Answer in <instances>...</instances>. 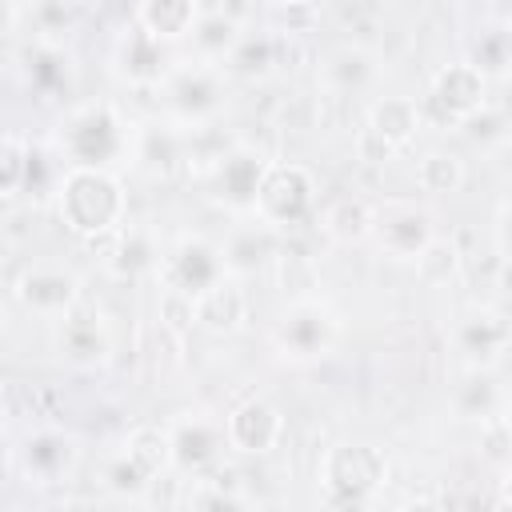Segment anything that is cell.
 Returning a JSON list of instances; mask_svg holds the SVG:
<instances>
[{
    "instance_id": "cell-1",
    "label": "cell",
    "mask_w": 512,
    "mask_h": 512,
    "mask_svg": "<svg viewBox=\"0 0 512 512\" xmlns=\"http://www.w3.org/2000/svg\"><path fill=\"white\" fill-rule=\"evenodd\" d=\"M136 136L140 124H132L112 100H84L64 112L56 124L52 148L64 156L68 168H104L120 172L136 164Z\"/></svg>"
},
{
    "instance_id": "cell-2",
    "label": "cell",
    "mask_w": 512,
    "mask_h": 512,
    "mask_svg": "<svg viewBox=\"0 0 512 512\" xmlns=\"http://www.w3.org/2000/svg\"><path fill=\"white\" fill-rule=\"evenodd\" d=\"M56 216L64 220L68 232L80 240H100L124 228L128 216V192L116 172L104 168H68L60 196H56Z\"/></svg>"
},
{
    "instance_id": "cell-3",
    "label": "cell",
    "mask_w": 512,
    "mask_h": 512,
    "mask_svg": "<svg viewBox=\"0 0 512 512\" xmlns=\"http://www.w3.org/2000/svg\"><path fill=\"white\" fill-rule=\"evenodd\" d=\"M228 84H232V76L224 72V64H208V60H192V56L176 60V68L156 88L160 116L184 132L212 128L216 116L228 108Z\"/></svg>"
},
{
    "instance_id": "cell-4",
    "label": "cell",
    "mask_w": 512,
    "mask_h": 512,
    "mask_svg": "<svg viewBox=\"0 0 512 512\" xmlns=\"http://www.w3.org/2000/svg\"><path fill=\"white\" fill-rule=\"evenodd\" d=\"M340 312L324 296H296L272 324V348L288 364H316L340 344Z\"/></svg>"
},
{
    "instance_id": "cell-5",
    "label": "cell",
    "mask_w": 512,
    "mask_h": 512,
    "mask_svg": "<svg viewBox=\"0 0 512 512\" xmlns=\"http://www.w3.org/2000/svg\"><path fill=\"white\" fill-rule=\"evenodd\" d=\"M268 168H272V156H268L260 144L232 140V144H228L204 172H196V176H200L204 196H208L216 208H224V212H232V216H252V212H256V192H260Z\"/></svg>"
},
{
    "instance_id": "cell-6",
    "label": "cell",
    "mask_w": 512,
    "mask_h": 512,
    "mask_svg": "<svg viewBox=\"0 0 512 512\" xmlns=\"http://www.w3.org/2000/svg\"><path fill=\"white\" fill-rule=\"evenodd\" d=\"M388 484V456L376 444L344 440L320 460V488L332 504H368Z\"/></svg>"
},
{
    "instance_id": "cell-7",
    "label": "cell",
    "mask_w": 512,
    "mask_h": 512,
    "mask_svg": "<svg viewBox=\"0 0 512 512\" xmlns=\"http://www.w3.org/2000/svg\"><path fill=\"white\" fill-rule=\"evenodd\" d=\"M228 276H232V268H228L224 244H216V240H208L200 232L176 236L164 248V260H160V272H156V280L164 284V292L184 296V300L204 296L208 288H216Z\"/></svg>"
},
{
    "instance_id": "cell-8",
    "label": "cell",
    "mask_w": 512,
    "mask_h": 512,
    "mask_svg": "<svg viewBox=\"0 0 512 512\" xmlns=\"http://www.w3.org/2000/svg\"><path fill=\"white\" fill-rule=\"evenodd\" d=\"M316 176L308 164L300 160H272L260 192H256V220H264L268 228L276 232H288V228H300L312 220L316 212Z\"/></svg>"
},
{
    "instance_id": "cell-9",
    "label": "cell",
    "mask_w": 512,
    "mask_h": 512,
    "mask_svg": "<svg viewBox=\"0 0 512 512\" xmlns=\"http://www.w3.org/2000/svg\"><path fill=\"white\" fill-rule=\"evenodd\" d=\"M80 468V440L64 428H28L16 448H8V472H20L36 488H56Z\"/></svg>"
},
{
    "instance_id": "cell-10",
    "label": "cell",
    "mask_w": 512,
    "mask_h": 512,
    "mask_svg": "<svg viewBox=\"0 0 512 512\" xmlns=\"http://www.w3.org/2000/svg\"><path fill=\"white\" fill-rule=\"evenodd\" d=\"M448 344L464 368H496L512 348V320L488 304H472L448 324Z\"/></svg>"
},
{
    "instance_id": "cell-11",
    "label": "cell",
    "mask_w": 512,
    "mask_h": 512,
    "mask_svg": "<svg viewBox=\"0 0 512 512\" xmlns=\"http://www.w3.org/2000/svg\"><path fill=\"white\" fill-rule=\"evenodd\" d=\"M168 440H172V472L176 476H208L216 472L224 448L228 444V428L224 420L208 416V412H184L168 424Z\"/></svg>"
},
{
    "instance_id": "cell-12",
    "label": "cell",
    "mask_w": 512,
    "mask_h": 512,
    "mask_svg": "<svg viewBox=\"0 0 512 512\" xmlns=\"http://www.w3.org/2000/svg\"><path fill=\"white\" fill-rule=\"evenodd\" d=\"M176 52L168 40L152 36L144 24H128L112 44V76L128 88H160V80L176 68Z\"/></svg>"
},
{
    "instance_id": "cell-13",
    "label": "cell",
    "mask_w": 512,
    "mask_h": 512,
    "mask_svg": "<svg viewBox=\"0 0 512 512\" xmlns=\"http://www.w3.org/2000/svg\"><path fill=\"white\" fill-rule=\"evenodd\" d=\"M488 108V76L472 64V60H456L444 64L432 84H428V112L448 124V128H464L476 112Z\"/></svg>"
},
{
    "instance_id": "cell-14",
    "label": "cell",
    "mask_w": 512,
    "mask_h": 512,
    "mask_svg": "<svg viewBox=\"0 0 512 512\" xmlns=\"http://www.w3.org/2000/svg\"><path fill=\"white\" fill-rule=\"evenodd\" d=\"M12 300L40 320H60L80 304V276L60 264H32L12 280Z\"/></svg>"
},
{
    "instance_id": "cell-15",
    "label": "cell",
    "mask_w": 512,
    "mask_h": 512,
    "mask_svg": "<svg viewBox=\"0 0 512 512\" xmlns=\"http://www.w3.org/2000/svg\"><path fill=\"white\" fill-rule=\"evenodd\" d=\"M112 324L96 304H76L68 316L56 320V352L72 368H104L112 360Z\"/></svg>"
},
{
    "instance_id": "cell-16",
    "label": "cell",
    "mask_w": 512,
    "mask_h": 512,
    "mask_svg": "<svg viewBox=\"0 0 512 512\" xmlns=\"http://www.w3.org/2000/svg\"><path fill=\"white\" fill-rule=\"evenodd\" d=\"M372 236L380 244L384 256L392 260H416L432 240H436V224L428 208H416L408 200H388L376 208L372 220Z\"/></svg>"
},
{
    "instance_id": "cell-17",
    "label": "cell",
    "mask_w": 512,
    "mask_h": 512,
    "mask_svg": "<svg viewBox=\"0 0 512 512\" xmlns=\"http://www.w3.org/2000/svg\"><path fill=\"white\" fill-rule=\"evenodd\" d=\"M20 76L40 100H64L76 88V60L56 40H28L20 52Z\"/></svg>"
},
{
    "instance_id": "cell-18",
    "label": "cell",
    "mask_w": 512,
    "mask_h": 512,
    "mask_svg": "<svg viewBox=\"0 0 512 512\" xmlns=\"http://www.w3.org/2000/svg\"><path fill=\"white\" fill-rule=\"evenodd\" d=\"M380 56L364 44H336L316 68V84L332 96H364L380 80Z\"/></svg>"
},
{
    "instance_id": "cell-19",
    "label": "cell",
    "mask_w": 512,
    "mask_h": 512,
    "mask_svg": "<svg viewBox=\"0 0 512 512\" xmlns=\"http://www.w3.org/2000/svg\"><path fill=\"white\" fill-rule=\"evenodd\" d=\"M224 428H228V444L244 456H264L280 444L284 436V416L272 400L264 396H248L240 400L228 416H224Z\"/></svg>"
},
{
    "instance_id": "cell-20",
    "label": "cell",
    "mask_w": 512,
    "mask_h": 512,
    "mask_svg": "<svg viewBox=\"0 0 512 512\" xmlns=\"http://www.w3.org/2000/svg\"><path fill=\"white\" fill-rule=\"evenodd\" d=\"M508 400L512 392L496 380L492 368H464V376L456 380L448 404H452V416L464 420V424H492L508 412Z\"/></svg>"
},
{
    "instance_id": "cell-21",
    "label": "cell",
    "mask_w": 512,
    "mask_h": 512,
    "mask_svg": "<svg viewBox=\"0 0 512 512\" xmlns=\"http://www.w3.org/2000/svg\"><path fill=\"white\" fill-rule=\"evenodd\" d=\"M164 260V248L156 240L152 228L144 224H124L120 232H112L108 248H104V264L116 280H140V276H156Z\"/></svg>"
},
{
    "instance_id": "cell-22",
    "label": "cell",
    "mask_w": 512,
    "mask_h": 512,
    "mask_svg": "<svg viewBox=\"0 0 512 512\" xmlns=\"http://www.w3.org/2000/svg\"><path fill=\"white\" fill-rule=\"evenodd\" d=\"M420 124H424V112H420L416 100H408V96H380L368 108L364 136L392 156V152H400V148H408L416 140Z\"/></svg>"
},
{
    "instance_id": "cell-23",
    "label": "cell",
    "mask_w": 512,
    "mask_h": 512,
    "mask_svg": "<svg viewBox=\"0 0 512 512\" xmlns=\"http://www.w3.org/2000/svg\"><path fill=\"white\" fill-rule=\"evenodd\" d=\"M184 164H188V132L184 128H176L164 116L152 124H140V136H136V168L140 172L168 180Z\"/></svg>"
},
{
    "instance_id": "cell-24",
    "label": "cell",
    "mask_w": 512,
    "mask_h": 512,
    "mask_svg": "<svg viewBox=\"0 0 512 512\" xmlns=\"http://www.w3.org/2000/svg\"><path fill=\"white\" fill-rule=\"evenodd\" d=\"M192 320H196V328H204L212 336H232L248 320V296L236 284V276H228L216 288H208L204 296H196L192 300Z\"/></svg>"
},
{
    "instance_id": "cell-25",
    "label": "cell",
    "mask_w": 512,
    "mask_h": 512,
    "mask_svg": "<svg viewBox=\"0 0 512 512\" xmlns=\"http://www.w3.org/2000/svg\"><path fill=\"white\" fill-rule=\"evenodd\" d=\"M200 16H204L200 0H136V24H144L152 36L168 44L188 40Z\"/></svg>"
},
{
    "instance_id": "cell-26",
    "label": "cell",
    "mask_w": 512,
    "mask_h": 512,
    "mask_svg": "<svg viewBox=\"0 0 512 512\" xmlns=\"http://www.w3.org/2000/svg\"><path fill=\"white\" fill-rule=\"evenodd\" d=\"M240 40H244V28H240V20L228 16V12H204V16L196 20L192 36H188L192 60H208V64H224V60L236 52Z\"/></svg>"
},
{
    "instance_id": "cell-27",
    "label": "cell",
    "mask_w": 512,
    "mask_h": 512,
    "mask_svg": "<svg viewBox=\"0 0 512 512\" xmlns=\"http://www.w3.org/2000/svg\"><path fill=\"white\" fill-rule=\"evenodd\" d=\"M372 220H376V208H372L368 200H360V196H340L336 204L324 208L320 228H324V236L336 240V244H356V240L372 236Z\"/></svg>"
},
{
    "instance_id": "cell-28",
    "label": "cell",
    "mask_w": 512,
    "mask_h": 512,
    "mask_svg": "<svg viewBox=\"0 0 512 512\" xmlns=\"http://www.w3.org/2000/svg\"><path fill=\"white\" fill-rule=\"evenodd\" d=\"M272 232H276V228H268L264 220H256V224H240V228L228 236L224 252H228V268H232V276H248V272H256L268 256H276V240H272Z\"/></svg>"
},
{
    "instance_id": "cell-29",
    "label": "cell",
    "mask_w": 512,
    "mask_h": 512,
    "mask_svg": "<svg viewBox=\"0 0 512 512\" xmlns=\"http://www.w3.org/2000/svg\"><path fill=\"white\" fill-rule=\"evenodd\" d=\"M120 452H124L136 468H144L152 480L172 472V440H168V428L140 424V428L128 432V440L120 444Z\"/></svg>"
},
{
    "instance_id": "cell-30",
    "label": "cell",
    "mask_w": 512,
    "mask_h": 512,
    "mask_svg": "<svg viewBox=\"0 0 512 512\" xmlns=\"http://www.w3.org/2000/svg\"><path fill=\"white\" fill-rule=\"evenodd\" d=\"M224 72L232 80H264L276 72V40L268 32H244L236 52L224 60Z\"/></svg>"
},
{
    "instance_id": "cell-31",
    "label": "cell",
    "mask_w": 512,
    "mask_h": 512,
    "mask_svg": "<svg viewBox=\"0 0 512 512\" xmlns=\"http://www.w3.org/2000/svg\"><path fill=\"white\" fill-rule=\"evenodd\" d=\"M464 176H468L464 160H460L456 152H448V148H432V152H424L420 164H416V184H420L428 196L460 192V188H464Z\"/></svg>"
},
{
    "instance_id": "cell-32",
    "label": "cell",
    "mask_w": 512,
    "mask_h": 512,
    "mask_svg": "<svg viewBox=\"0 0 512 512\" xmlns=\"http://www.w3.org/2000/svg\"><path fill=\"white\" fill-rule=\"evenodd\" d=\"M412 264H416L420 284H428V288H448V284H456V280L464 276V256H460V248H456L452 240H444V236H436Z\"/></svg>"
},
{
    "instance_id": "cell-33",
    "label": "cell",
    "mask_w": 512,
    "mask_h": 512,
    "mask_svg": "<svg viewBox=\"0 0 512 512\" xmlns=\"http://www.w3.org/2000/svg\"><path fill=\"white\" fill-rule=\"evenodd\" d=\"M152 484H156V480H152L144 468H136L124 452H116V456L104 464V488H108L112 496H120V500H140Z\"/></svg>"
},
{
    "instance_id": "cell-34",
    "label": "cell",
    "mask_w": 512,
    "mask_h": 512,
    "mask_svg": "<svg viewBox=\"0 0 512 512\" xmlns=\"http://www.w3.org/2000/svg\"><path fill=\"white\" fill-rule=\"evenodd\" d=\"M28 144H32V140H24V136H16V132L4 136V156H0V196H4V204H16V200H20Z\"/></svg>"
},
{
    "instance_id": "cell-35",
    "label": "cell",
    "mask_w": 512,
    "mask_h": 512,
    "mask_svg": "<svg viewBox=\"0 0 512 512\" xmlns=\"http://www.w3.org/2000/svg\"><path fill=\"white\" fill-rule=\"evenodd\" d=\"M472 64H476L484 76H488V72H512V32H508V24H504V28H488V32L480 36Z\"/></svg>"
},
{
    "instance_id": "cell-36",
    "label": "cell",
    "mask_w": 512,
    "mask_h": 512,
    "mask_svg": "<svg viewBox=\"0 0 512 512\" xmlns=\"http://www.w3.org/2000/svg\"><path fill=\"white\" fill-rule=\"evenodd\" d=\"M184 504L188 508H244L248 496L224 480H208V476H196V484L184 492Z\"/></svg>"
},
{
    "instance_id": "cell-37",
    "label": "cell",
    "mask_w": 512,
    "mask_h": 512,
    "mask_svg": "<svg viewBox=\"0 0 512 512\" xmlns=\"http://www.w3.org/2000/svg\"><path fill=\"white\" fill-rule=\"evenodd\" d=\"M276 276H280L284 292L292 288L296 296H312V288H316V264H312V256H300V252H280L276 256Z\"/></svg>"
},
{
    "instance_id": "cell-38",
    "label": "cell",
    "mask_w": 512,
    "mask_h": 512,
    "mask_svg": "<svg viewBox=\"0 0 512 512\" xmlns=\"http://www.w3.org/2000/svg\"><path fill=\"white\" fill-rule=\"evenodd\" d=\"M28 24H36V32L44 40H52L56 32H64L72 24V0H32Z\"/></svg>"
},
{
    "instance_id": "cell-39",
    "label": "cell",
    "mask_w": 512,
    "mask_h": 512,
    "mask_svg": "<svg viewBox=\"0 0 512 512\" xmlns=\"http://www.w3.org/2000/svg\"><path fill=\"white\" fill-rule=\"evenodd\" d=\"M492 236H496V252H500V260H504V264H512V200H508V204H500Z\"/></svg>"
},
{
    "instance_id": "cell-40",
    "label": "cell",
    "mask_w": 512,
    "mask_h": 512,
    "mask_svg": "<svg viewBox=\"0 0 512 512\" xmlns=\"http://www.w3.org/2000/svg\"><path fill=\"white\" fill-rule=\"evenodd\" d=\"M500 164H504V172L512 176V132L500 140Z\"/></svg>"
},
{
    "instance_id": "cell-41",
    "label": "cell",
    "mask_w": 512,
    "mask_h": 512,
    "mask_svg": "<svg viewBox=\"0 0 512 512\" xmlns=\"http://www.w3.org/2000/svg\"><path fill=\"white\" fill-rule=\"evenodd\" d=\"M500 500L512 504V464H508V472H504V480H500Z\"/></svg>"
},
{
    "instance_id": "cell-42",
    "label": "cell",
    "mask_w": 512,
    "mask_h": 512,
    "mask_svg": "<svg viewBox=\"0 0 512 512\" xmlns=\"http://www.w3.org/2000/svg\"><path fill=\"white\" fill-rule=\"evenodd\" d=\"M504 420H508V428H512V400H508V412H504Z\"/></svg>"
},
{
    "instance_id": "cell-43",
    "label": "cell",
    "mask_w": 512,
    "mask_h": 512,
    "mask_svg": "<svg viewBox=\"0 0 512 512\" xmlns=\"http://www.w3.org/2000/svg\"><path fill=\"white\" fill-rule=\"evenodd\" d=\"M508 32H512V24H508Z\"/></svg>"
}]
</instances>
